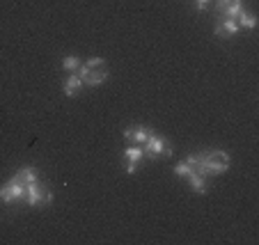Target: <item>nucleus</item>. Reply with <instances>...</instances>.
Listing matches in <instances>:
<instances>
[{"label": "nucleus", "mask_w": 259, "mask_h": 245, "mask_svg": "<svg viewBox=\"0 0 259 245\" xmlns=\"http://www.w3.org/2000/svg\"><path fill=\"white\" fill-rule=\"evenodd\" d=\"M191 172H193V167H191V163H188V161H181V163H177V165H175V174H177V177H188Z\"/></svg>", "instance_id": "nucleus-15"}, {"label": "nucleus", "mask_w": 259, "mask_h": 245, "mask_svg": "<svg viewBox=\"0 0 259 245\" xmlns=\"http://www.w3.org/2000/svg\"><path fill=\"white\" fill-rule=\"evenodd\" d=\"M195 7H197V10H206V7H209V0H195Z\"/></svg>", "instance_id": "nucleus-16"}, {"label": "nucleus", "mask_w": 259, "mask_h": 245, "mask_svg": "<svg viewBox=\"0 0 259 245\" xmlns=\"http://www.w3.org/2000/svg\"><path fill=\"white\" fill-rule=\"evenodd\" d=\"M152 135V128H147V126H140V124H138V126H128L126 131H124V137H126L128 142L131 144H145L147 142V137Z\"/></svg>", "instance_id": "nucleus-7"}, {"label": "nucleus", "mask_w": 259, "mask_h": 245, "mask_svg": "<svg viewBox=\"0 0 259 245\" xmlns=\"http://www.w3.org/2000/svg\"><path fill=\"white\" fill-rule=\"evenodd\" d=\"M236 23H239V28H248V30H252L254 25H257V16L243 10L239 16H236Z\"/></svg>", "instance_id": "nucleus-13"}, {"label": "nucleus", "mask_w": 259, "mask_h": 245, "mask_svg": "<svg viewBox=\"0 0 259 245\" xmlns=\"http://www.w3.org/2000/svg\"><path fill=\"white\" fill-rule=\"evenodd\" d=\"M227 170H230V156L225 152H209L202 154V163L195 172H200L204 177H215V174H223Z\"/></svg>", "instance_id": "nucleus-2"}, {"label": "nucleus", "mask_w": 259, "mask_h": 245, "mask_svg": "<svg viewBox=\"0 0 259 245\" xmlns=\"http://www.w3.org/2000/svg\"><path fill=\"white\" fill-rule=\"evenodd\" d=\"M80 89H83V80H80L78 74H71L64 80V94H67V96H76Z\"/></svg>", "instance_id": "nucleus-10"}, {"label": "nucleus", "mask_w": 259, "mask_h": 245, "mask_svg": "<svg viewBox=\"0 0 259 245\" xmlns=\"http://www.w3.org/2000/svg\"><path fill=\"white\" fill-rule=\"evenodd\" d=\"M142 147H145V156H149V158L172 156V149H170V144H167V140L154 131H152V135L147 137V142L142 144Z\"/></svg>", "instance_id": "nucleus-3"}, {"label": "nucleus", "mask_w": 259, "mask_h": 245, "mask_svg": "<svg viewBox=\"0 0 259 245\" xmlns=\"http://www.w3.org/2000/svg\"><path fill=\"white\" fill-rule=\"evenodd\" d=\"M51 200H53L51 190H46L39 181H32V183H28V186H25V202H28L30 206L51 204Z\"/></svg>", "instance_id": "nucleus-4"}, {"label": "nucleus", "mask_w": 259, "mask_h": 245, "mask_svg": "<svg viewBox=\"0 0 259 245\" xmlns=\"http://www.w3.org/2000/svg\"><path fill=\"white\" fill-rule=\"evenodd\" d=\"M218 10L225 14V19H236L243 12V0H218Z\"/></svg>", "instance_id": "nucleus-8"}, {"label": "nucleus", "mask_w": 259, "mask_h": 245, "mask_svg": "<svg viewBox=\"0 0 259 245\" xmlns=\"http://www.w3.org/2000/svg\"><path fill=\"white\" fill-rule=\"evenodd\" d=\"M62 69L64 71H71V74H76L80 69V60L76 58V55H67V58L62 60Z\"/></svg>", "instance_id": "nucleus-14"}, {"label": "nucleus", "mask_w": 259, "mask_h": 245, "mask_svg": "<svg viewBox=\"0 0 259 245\" xmlns=\"http://www.w3.org/2000/svg\"><path fill=\"white\" fill-rule=\"evenodd\" d=\"M16 179H19L23 186H28V183H32V181H39V177H37V170H34V167H23L21 172H16Z\"/></svg>", "instance_id": "nucleus-12"}, {"label": "nucleus", "mask_w": 259, "mask_h": 245, "mask_svg": "<svg viewBox=\"0 0 259 245\" xmlns=\"http://www.w3.org/2000/svg\"><path fill=\"white\" fill-rule=\"evenodd\" d=\"M78 76L83 80V85H101L103 80L108 78V64L106 60L101 58H92L88 62H80V69H78Z\"/></svg>", "instance_id": "nucleus-1"}, {"label": "nucleus", "mask_w": 259, "mask_h": 245, "mask_svg": "<svg viewBox=\"0 0 259 245\" xmlns=\"http://www.w3.org/2000/svg\"><path fill=\"white\" fill-rule=\"evenodd\" d=\"M0 200L5 202V204H14L19 200H25V186L16 177L10 179L5 186L0 188Z\"/></svg>", "instance_id": "nucleus-5"}, {"label": "nucleus", "mask_w": 259, "mask_h": 245, "mask_svg": "<svg viewBox=\"0 0 259 245\" xmlns=\"http://www.w3.org/2000/svg\"><path fill=\"white\" fill-rule=\"evenodd\" d=\"M236 32H239L236 19H223L215 25V34H220V37H232V34H236Z\"/></svg>", "instance_id": "nucleus-9"}, {"label": "nucleus", "mask_w": 259, "mask_h": 245, "mask_svg": "<svg viewBox=\"0 0 259 245\" xmlns=\"http://www.w3.org/2000/svg\"><path fill=\"white\" fill-rule=\"evenodd\" d=\"M142 158H145V149H142L140 144H131V147H126V152H124V161H126L128 174H133V172L138 170V165H140Z\"/></svg>", "instance_id": "nucleus-6"}, {"label": "nucleus", "mask_w": 259, "mask_h": 245, "mask_svg": "<svg viewBox=\"0 0 259 245\" xmlns=\"http://www.w3.org/2000/svg\"><path fill=\"white\" fill-rule=\"evenodd\" d=\"M188 183H191V188L195 192H206V177L200 174V172H191L188 174Z\"/></svg>", "instance_id": "nucleus-11"}]
</instances>
